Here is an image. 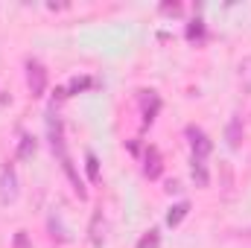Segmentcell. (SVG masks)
Wrapping results in <instances>:
<instances>
[{
  "label": "cell",
  "mask_w": 251,
  "mask_h": 248,
  "mask_svg": "<svg viewBox=\"0 0 251 248\" xmlns=\"http://www.w3.org/2000/svg\"><path fill=\"white\" fill-rule=\"evenodd\" d=\"M26 82H29L32 94L41 97L44 88H47V70H44V64L35 62V59H29V62H26Z\"/></svg>",
  "instance_id": "obj_1"
},
{
  "label": "cell",
  "mask_w": 251,
  "mask_h": 248,
  "mask_svg": "<svg viewBox=\"0 0 251 248\" xmlns=\"http://www.w3.org/2000/svg\"><path fill=\"white\" fill-rule=\"evenodd\" d=\"M18 198V175H15V167H3V175H0V201L9 204Z\"/></svg>",
  "instance_id": "obj_2"
},
{
  "label": "cell",
  "mask_w": 251,
  "mask_h": 248,
  "mask_svg": "<svg viewBox=\"0 0 251 248\" xmlns=\"http://www.w3.org/2000/svg\"><path fill=\"white\" fill-rule=\"evenodd\" d=\"M187 137H190V146H193V158H207L210 155V140H207V134L201 131V128H196V125H187Z\"/></svg>",
  "instance_id": "obj_3"
},
{
  "label": "cell",
  "mask_w": 251,
  "mask_h": 248,
  "mask_svg": "<svg viewBox=\"0 0 251 248\" xmlns=\"http://www.w3.org/2000/svg\"><path fill=\"white\" fill-rule=\"evenodd\" d=\"M143 173H146L149 178H158V175H161V155H158L155 146H149V152H146V167H143Z\"/></svg>",
  "instance_id": "obj_4"
},
{
  "label": "cell",
  "mask_w": 251,
  "mask_h": 248,
  "mask_svg": "<svg viewBox=\"0 0 251 248\" xmlns=\"http://www.w3.org/2000/svg\"><path fill=\"white\" fill-rule=\"evenodd\" d=\"M240 140H243V117H234V120L228 123V146L237 149Z\"/></svg>",
  "instance_id": "obj_5"
},
{
  "label": "cell",
  "mask_w": 251,
  "mask_h": 248,
  "mask_svg": "<svg viewBox=\"0 0 251 248\" xmlns=\"http://www.w3.org/2000/svg\"><path fill=\"white\" fill-rule=\"evenodd\" d=\"M193 181H196L199 187H207V181H210L207 167H204V161H201V158H193Z\"/></svg>",
  "instance_id": "obj_6"
},
{
  "label": "cell",
  "mask_w": 251,
  "mask_h": 248,
  "mask_svg": "<svg viewBox=\"0 0 251 248\" xmlns=\"http://www.w3.org/2000/svg\"><path fill=\"white\" fill-rule=\"evenodd\" d=\"M187 213H190V201H178V204H176V207L170 210V216H167V222H170V225L176 228V225H178V222H181V219H184Z\"/></svg>",
  "instance_id": "obj_7"
},
{
  "label": "cell",
  "mask_w": 251,
  "mask_h": 248,
  "mask_svg": "<svg viewBox=\"0 0 251 248\" xmlns=\"http://www.w3.org/2000/svg\"><path fill=\"white\" fill-rule=\"evenodd\" d=\"M32 155H35V140H32L29 134H24V137H21V146H18V158L26 161V158H32Z\"/></svg>",
  "instance_id": "obj_8"
},
{
  "label": "cell",
  "mask_w": 251,
  "mask_h": 248,
  "mask_svg": "<svg viewBox=\"0 0 251 248\" xmlns=\"http://www.w3.org/2000/svg\"><path fill=\"white\" fill-rule=\"evenodd\" d=\"M100 225H102V213H94V219H91V243L97 248L102 246V237H105V234H100Z\"/></svg>",
  "instance_id": "obj_9"
},
{
  "label": "cell",
  "mask_w": 251,
  "mask_h": 248,
  "mask_svg": "<svg viewBox=\"0 0 251 248\" xmlns=\"http://www.w3.org/2000/svg\"><path fill=\"white\" fill-rule=\"evenodd\" d=\"M158 243H161V231L152 228L149 234H143V240L137 243V248H158Z\"/></svg>",
  "instance_id": "obj_10"
},
{
  "label": "cell",
  "mask_w": 251,
  "mask_h": 248,
  "mask_svg": "<svg viewBox=\"0 0 251 248\" xmlns=\"http://www.w3.org/2000/svg\"><path fill=\"white\" fill-rule=\"evenodd\" d=\"M240 76H243V85L251 91V59H243V64H240Z\"/></svg>",
  "instance_id": "obj_11"
},
{
  "label": "cell",
  "mask_w": 251,
  "mask_h": 248,
  "mask_svg": "<svg viewBox=\"0 0 251 248\" xmlns=\"http://www.w3.org/2000/svg\"><path fill=\"white\" fill-rule=\"evenodd\" d=\"M88 175H91V181L100 178V164H97V155H91V152H88Z\"/></svg>",
  "instance_id": "obj_12"
},
{
  "label": "cell",
  "mask_w": 251,
  "mask_h": 248,
  "mask_svg": "<svg viewBox=\"0 0 251 248\" xmlns=\"http://www.w3.org/2000/svg\"><path fill=\"white\" fill-rule=\"evenodd\" d=\"M15 248H32L29 237H26V231H18V234H15Z\"/></svg>",
  "instance_id": "obj_13"
}]
</instances>
